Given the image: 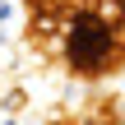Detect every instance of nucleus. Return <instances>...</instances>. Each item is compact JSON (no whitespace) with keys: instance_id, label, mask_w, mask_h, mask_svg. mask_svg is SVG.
Here are the masks:
<instances>
[{"instance_id":"1","label":"nucleus","mask_w":125,"mask_h":125,"mask_svg":"<svg viewBox=\"0 0 125 125\" xmlns=\"http://www.w3.org/2000/svg\"><path fill=\"white\" fill-rule=\"evenodd\" d=\"M60 46H65L70 70L97 74V70H107V65L116 60V28H111L102 14H93V9H88V14H74V19L65 23Z\"/></svg>"}]
</instances>
